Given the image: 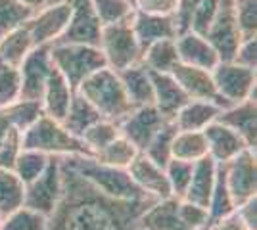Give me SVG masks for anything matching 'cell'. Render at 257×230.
Returning <instances> with one entry per match:
<instances>
[{"mask_svg":"<svg viewBox=\"0 0 257 230\" xmlns=\"http://www.w3.org/2000/svg\"><path fill=\"white\" fill-rule=\"evenodd\" d=\"M221 113V108L215 106L211 102H202V100H188L182 106L179 113L175 115L173 125L177 131H192V132H202L217 121V115Z\"/></svg>","mask_w":257,"mask_h":230,"instance_id":"484cf974","label":"cell"},{"mask_svg":"<svg viewBox=\"0 0 257 230\" xmlns=\"http://www.w3.org/2000/svg\"><path fill=\"white\" fill-rule=\"evenodd\" d=\"M102 119L100 117V113L94 110V106L85 100L79 92L75 90V94H73V100H71V104H69V110L65 113V117L60 123L64 125V129L69 134H73L77 138H81L83 136V132L86 129H90L94 123Z\"/></svg>","mask_w":257,"mask_h":230,"instance_id":"4316f807","label":"cell"},{"mask_svg":"<svg viewBox=\"0 0 257 230\" xmlns=\"http://www.w3.org/2000/svg\"><path fill=\"white\" fill-rule=\"evenodd\" d=\"M22 150V131L12 129L0 144V169H12Z\"/></svg>","mask_w":257,"mask_h":230,"instance_id":"ee69618b","label":"cell"},{"mask_svg":"<svg viewBox=\"0 0 257 230\" xmlns=\"http://www.w3.org/2000/svg\"><path fill=\"white\" fill-rule=\"evenodd\" d=\"M236 211L234 199L228 192V186L225 182V173H223V165L219 163L217 167V176H215V184H213V192H211V197H209V203H207V213H209V219L211 222L223 219V217H228L230 213Z\"/></svg>","mask_w":257,"mask_h":230,"instance_id":"d6a6232c","label":"cell"},{"mask_svg":"<svg viewBox=\"0 0 257 230\" xmlns=\"http://www.w3.org/2000/svg\"><path fill=\"white\" fill-rule=\"evenodd\" d=\"M163 123L167 121L161 117L154 106H142L128 111L117 123V129L125 140H128L139 152H142L156 136V132L163 127Z\"/></svg>","mask_w":257,"mask_h":230,"instance_id":"5bb4252c","label":"cell"},{"mask_svg":"<svg viewBox=\"0 0 257 230\" xmlns=\"http://www.w3.org/2000/svg\"><path fill=\"white\" fill-rule=\"evenodd\" d=\"M232 6L242 37H257V0H232Z\"/></svg>","mask_w":257,"mask_h":230,"instance_id":"7bdbcfd3","label":"cell"},{"mask_svg":"<svg viewBox=\"0 0 257 230\" xmlns=\"http://www.w3.org/2000/svg\"><path fill=\"white\" fill-rule=\"evenodd\" d=\"M50 46H35L18 67L20 71V100L41 102L44 87L52 73Z\"/></svg>","mask_w":257,"mask_h":230,"instance_id":"8fae6325","label":"cell"},{"mask_svg":"<svg viewBox=\"0 0 257 230\" xmlns=\"http://www.w3.org/2000/svg\"><path fill=\"white\" fill-rule=\"evenodd\" d=\"M139 150L133 144L125 140L123 136H117L113 142H109L106 148H102L92 157L104 165L109 167H117V169H128V165L135 161V157L139 155Z\"/></svg>","mask_w":257,"mask_h":230,"instance_id":"836d02e7","label":"cell"},{"mask_svg":"<svg viewBox=\"0 0 257 230\" xmlns=\"http://www.w3.org/2000/svg\"><path fill=\"white\" fill-rule=\"evenodd\" d=\"M50 58L54 69L64 77L73 90H77L79 85L98 69L106 67V60L100 48L88 44L56 43L50 46Z\"/></svg>","mask_w":257,"mask_h":230,"instance_id":"5b68a950","label":"cell"},{"mask_svg":"<svg viewBox=\"0 0 257 230\" xmlns=\"http://www.w3.org/2000/svg\"><path fill=\"white\" fill-rule=\"evenodd\" d=\"M73 94H75V90L69 87V83L56 69H52L50 79H48V83L44 87L43 98H41L43 113L54 121H62L65 117V113H67V110H69Z\"/></svg>","mask_w":257,"mask_h":230,"instance_id":"603a6c76","label":"cell"},{"mask_svg":"<svg viewBox=\"0 0 257 230\" xmlns=\"http://www.w3.org/2000/svg\"><path fill=\"white\" fill-rule=\"evenodd\" d=\"M67 2L71 6V16H69L67 29L58 39V43H75L98 46L102 25L98 22L92 0H67Z\"/></svg>","mask_w":257,"mask_h":230,"instance_id":"4fadbf2b","label":"cell"},{"mask_svg":"<svg viewBox=\"0 0 257 230\" xmlns=\"http://www.w3.org/2000/svg\"><path fill=\"white\" fill-rule=\"evenodd\" d=\"M236 215L249 230H257V197H251L236 207Z\"/></svg>","mask_w":257,"mask_h":230,"instance_id":"bcb514c9","label":"cell"},{"mask_svg":"<svg viewBox=\"0 0 257 230\" xmlns=\"http://www.w3.org/2000/svg\"><path fill=\"white\" fill-rule=\"evenodd\" d=\"M12 129H14V127H12L8 115H6V110L2 108V110H0V144H2V140L6 138V134H8Z\"/></svg>","mask_w":257,"mask_h":230,"instance_id":"681fc988","label":"cell"},{"mask_svg":"<svg viewBox=\"0 0 257 230\" xmlns=\"http://www.w3.org/2000/svg\"><path fill=\"white\" fill-rule=\"evenodd\" d=\"M92 6L102 27L131 22L137 12V6L128 0H92Z\"/></svg>","mask_w":257,"mask_h":230,"instance_id":"e575fe53","label":"cell"},{"mask_svg":"<svg viewBox=\"0 0 257 230\" xmlns=\"http://www.w3.org/2000/svg\"><path fill=\"white\" fill-rule=\"evenodd\" d=\"M128 2H131V4H135V6H137V0H128Z\"/></svg>","mask_w":257,"mask_h":230,"instance_id":"f5cc1de1","label":"cell"},{"mask_svg":"<svg viewBox=\"0 0 257 230\" xmlns=\"http://www.w3.org/2000/svg\"><path fill=\"white\" fill-rule=\"evenodd\" d=\"M140 230H188L179 217V199L171 196L152 203L140 217Z\"/></svg>","mask_w":257,"mask_h":230,"instance_id":"cb8c5ba5","label":"cell"},{"mask_svg":"<svg viewBox=\"0 0 257 230\" xmlns=\"http://www.w3.org/2000/svg\"><path fill=\"white\" fill-rule=\"evenodd\" d=\"M230 62L247 67V69H257V37L242 39V43L238 44L236 54Z\"/></svg>","mask_w":257,"mask_h":230,"instance_id":"f6af8a7d","label":"cell"},{"mask_svg":"<svg viewBox=\"0 0 257 230\" xmlns=\"http://www.w3.org/2000/svg\"><path fill=\"white\" fill-rule=\"evenodd\" d=\"M217 167H219V163L213 161L209 155H205L200 161H196V163H194L190 184L186 188V194H184L182 199L198 203V205H202V207L207 209L209 197H211V192H213Z\"/></svg>","mask_w":257,"mask_h":230,"instance_id":"d4e9b609","label":"cell"},{"mask_svg":"<svg viewBox=\"0 0 257 230\" xmlns=\"http://www.w3.org/2000/svg\"><path fill=\"white\" fill-rule=\"evenodd\" d=\"M127 171L133 178V182L146 196H152L156 199L171 197V188H169L167 176H165V169L150 161L144 153H139L135 157V161L128 165Z\"/></svg>","mask_w":257,"mask_h":230,"instance_id":"e0dca14e","label":"cell"},{"mask_svg":"<svg viewBox=\"0 0 257 230\" xmlns=\"http://www.w3.org/2000/svg\"><path fill=\"white\" fill-rule=\"evenodd\" d=\"M33 48H35V43L31 39V33L27 25H22L0 39V60L14 67H20Z\"/></svg>","mask_w":257,"mask_h":230,"instance_id":"83f0119b","label":"cell"},{"mask_svg":"<svg viewBox=\"0 0 257 230\" xmlns=\"http://www.w3.org/2000/svg\"><path fill=\"white\" fill-rule=\"evenodd\" d=\"M58 2H67V0H48V4H58Z\"/></svg>","mask_w":257,"mask_h":230,"instance_id":"816d5d0a","label":"cell"},{"mask_svg":"<svg viewBox=\"0 0 257 230\" xmlns=\"http://www.w3.org/2000/svg\"><path fill=\"white\" fill-rule=\"evenodd\" d=\"M207 230H249V228L242 222V219L236 215V211H234V213H230L228 217H223V219L211 222Z\"/></svg>","mask_w":257,"mask_h":230,"instance_id":"c3c4849f","label":"cell"},{"mask_svg":"<svg viewBox=\"0 0 257 230\" xmlns=\"http://www.w3.org/2000/svg\"><path fill=\"white\" fill-rule=\"evenodd\" d=\"M202 132H204L205 142H207V155L217 163H226V161L234 159L238 153L249 150L240 134H236L232 129H228L226 125L219 123V121H213L211 125H207Z\"/></svg>","mask_w":257,"mask_h":230,"instance_id":"ac0fdd59","label":"cell"},{"mask_svg":"<svg viewBox=\"0 0 257 230\" xmlns=\"http://www.w3.org/2000/svg\"><path fill=\"white\" fill-rule=\"evenodd\" d=\"M77 92L85 100H88L94 106V110L100 113V117L106 121L119 123L133 110L123 90V85L119 81V75L109 67H102L88 79H85L79 85Z\"/></svg>","mask_w":257,"mask_h":230,"instance_id":"7a4b0ae2","label":"cell"},{"mask_svg":"<svg viewBox=\"0 0 257 230\" xmlns=\"http://www.w3.org/2000/svg\"><path fill=\"white\" fill-rule=\"evenodd\" d=\"M62 196V171H60V157H50V163L43 175L37 180L25 184L23 207L35 213L50 217Z\"/></svg>","mask_w":257,"mask_h":230,"instance_id":"ba28073f","label":"cell"},{"mask_svg":"<svg viewBox=\"0 0 257 230\" xmlns=\"http://www.w3.org/2000/svg\"><path fill=\"white\" fill-rule=\"evenodd\" d=\"M46 217L27 207H20L6 215L0 222V230H44Z\"/></svg>","mask_w":257,"mask_h":230,"instance_id":"60d3db41","label":"cell"},{"mask_svg":"<svg viewBox=\"0 0 257 230\" xmlns=\"http://www.w3.org/2000/svg\"><path fill=\"white\" fill-rule=\"evenodd\" d=\"M16 2H20L22 6H25V8H29L33 12L41 10V8H44L48 4V0H16Z\"/></svg>","mask_w":257,"mask_h":230,"instance_id":"f907efd6","label":"cell"},{"mask_svg":"<svg viewBox=\"0 0 257 230\" xmlns=\"http://www.w3.org/2000/svg\"><path fill=\"white\" fill-rule=\"evenodd\" d=\"M67 163L75 169L79 175L100 190L104 196L113 199H140L146 197L144 192L133 182L127 169H117L96 161L88 155H65ZM152 197V196H150Z\"/></svg>","mask_w":257,"mask_h":230,"instance_id":"3957f363","label":"cell"},{"mask_svg":"<svg viewBox=\"0 0 257 230\" xmlns=\"http://www.w3.org/2000/svg\"><path fill=\"white\" fill-rule=\"evenodd\" d=\"M177 64H179V54L175 39L158 41L142 52V66L150 73H171Z\"/></svg>","mask_w":257,"mask_h":230,"instance_id":"f1b7e54d","label":"cell"},{"mask_svg":"<svg viewBox=\"0 0 257 230\" xmlns=\"http://www.w3.org/2000/svg\"><path fill=\"white\" fill-rule=\"evenodd\" d=\"M98 48L104 54L106 67L113 69L115 73L142 64V48L133 33L131 22L102 27Z\"/></svg>","mask_w":257,"mask_h":230,"instance_id":"8992f818","label":"cell"},{"mask_svg":"<svg viewBox=\"0 0 257 230\" xmlns=\"http://www.w3.org/2000/svg\"><path fill=\"white\" fill-rule=\"evenodd\" d=\"M173 159L181 161H190L196 163L202 157L207 155V142H205L204 132H192V131H177L173 138Z\"/></svg>","mask_w":257,"mask_h":230,"instance_id":"f546056e","label":"cell"},{"mask_svg":"<svg viewBox=\"0 0 257 230\" xmlns=\"http://www.w3.org/2000/svg\"><path fill=\"white\" fill-rule=\"evenodd\" d=\"M175 134H177V129H175L173 121L163 123V127L156 132V136L152 138L150 142H148V146L140 153H144L150 161H154L156 165H160V167L165 169V165L173 159L171 148H173V138H175Z\"/></svg>","mask_w":257,"mask_h":230,"instance_id":"1f68e13d","label":"cell"},{"mask_svg":"<svg viewBox=\"0 0 257 230\" xmlns=\"http://www.w3.org/2000/svg\"><path fill=\"white\" fill-rule=\"evenodd\" d=\"M6 115L10 119L12 127L18 131H27L35 121L43 115V106L41 102H31V100H18L12 106L4 108Z\"/></svg>","mask_w":257,"mask_h":230,"instance_id":"74e56055","label":"cell"},{"mask_svg":"<svg viewBox=\"0 0 257 230\" xmlns=\"http://www.w3.org/2000/svg\"><path fill=\"white\" fill-rule=\"evenodd\" d=\"M69 16H71L69 2L46 4L44 8L35 12L31 20L25 23L35 46H52L54 43H58V39L67 29Z\"/></svg>","mask_w":257,"mask_h":230,"instance_id":"7c38bea8","label":"cell"},{"mask_svg":"<svg viewBox=\"0 0 257 230\" xmlns=\"http://www.w3.org/2000/svg\"><path fill=\"white\" fill-rule=\"evenodd\" d=\"M223 165L225 182L228 192L234 199V205H242L244 201L257 197V157L255 150H244L234 159Z\"/></svg>","mask_w":257,"mask_h":230,"instance_id":"9c48e42d","label":"cell"},{"mask_svg":"<svg viewBox=\"0 0 257 230\" xmlns=\"http://www.w3.org/2000/svg\"><path fill=\"white\" fill-rule=\"evenodd\" d=\"M217 121L232 129L236 134L242 136L249 150H255L257 146V104L255 98L234 104L226 110H221Z\"/></svg>","mask_w":257,"mask_h":230,"instance_id":"ffe728a7","label":"cell"},{"mask_svg":"<svg viewBox=\"0 0 257 230\" xmlns=\"http://www.w3.org/2000/svg\"><path fill=\"white\" fill-rule=\"evenodd\" d=\"M175 44H177L179 64L211 71V69L221 62L217 52H215V48L209 44V41H207L205 37H202V35L186 31V33L179 35V37L175 39Z\"/></svg>","mask_w":257,"mask_h":230,"instance_id":"d6986e66","label":"cell"},{"mask_svg":"<svg viewBox=\"0 0 257 230\" xmlns=\"http://www.w3.org/2000/svg\"><path fill=\"white\" fill-rule=\"evenodd\" d=\"M50 163V155L41 152H33V150H22L16 163L12 167V171L18 175V178L23 184H29L33 180H37L39 176L46 171V167Z\"/></svg>","mask_w":257,"mask_h":230,"instance_id":"d590c367","label":"cell"},{"mask_svg":"<svg viewBox=\"0 0 257 230\" xmlns=\"http://www.w3.org/2000/svg\"><path fill=\"white\" fill-rule=\"evenodd\" d=\"M209 44L215 48L221 62H230L236 54L238 44L242 43V33L238 29L234 18L232 0H219V8L215 14L213 22L204 35Z\"/></svg>","mask_w":257,"mask_h":230,"instance_id":"30bf717a","label":"cell"},{"mask_svg":"<svg viewBox=\"0 0 257 230\" xmlns=\"http://www.w3.org/2000/svg\"><path fill=\"white\" fill-rule=\"evenodd\" d=\"M25 184L12 169H0V213L2 217L23 207Z\"/></svg>","mask_w":257,"mask_h":230,"instance_id":"4dcf8cb0","label":"cell"},{"mask_svg":"<svg viewBox=\"0 0 257 230\" xmlns=\"http://www.w3.org/2000/svg\"><path fill=\"white\" fill-rule=\"evenodd\" d=\"M2 219H4V217H2V213H0V222H2Z\"/></svg>","mask_w":257,"mask_h":230,"instance_id":"db71d44e","label":"cell"},{"mask_svg":"<svg viewBox=\"0 0 257 230\" xmlns=\"http://www.w3.org/2000/svg\"><path fill=\"white\" fill-rule=\"evenodd\" d=\"M131 27L142 52L158 41L177 39V25L173 20V14H150L137 10L131 20Z\"/></svg>","mask_w":257,"mask_h":230,"instance_id":"2e32d148","label":"cell"},{"mask_svg":"<svg viewBox=\"0 0 257 230\" xmlns=\"http://www.w3.org/2000/svg\"><path fill=\"white\" fill-rule=\"evenodd\" d=\"M194 163L190 161H181V159H171L165 165V176L171 188V196L177 199H182L186 194V188L190 184L192 178Z\"/></svg>","mask_w":257,"mask_h":230,"instance_id":"ab89813d","label":"cell"},{"mask_svg":"<svg viewBox=\"0 0 257 230\" xmlns=\"http://www.w3.org/2000/svg\"><path fill=\"white\" fill-rule=\"evenodd\" d=\"M33 10L22 6L16 0H0V39L22 27L31 20Z\"/></svg>","mask_w":257,"mask_h":230,"instance_id":"f35d334b","label":"cell"},{"mask_svg":"<svg viewBox=\"0 0 257 230\" xmlns=\"http://www.w3.org/2000/svg\"><path fill=\"white\" fill-rule=\"evenodd\" d=\"M119 81L123 85V90L127 94L128 104L133 108L142 106H154V85H152V73L146 67L139 66L127 67L117 71Z\"/></svg>","mask_w":257,"mask_h":230,"instance_id":"7402d4cb","label":"cell"},{"mask_svg":"<svg viewBox=\"0 0 257 230\" xmlns=\"http://www.w3.org/2000/svg\"><path fill=\"white\" fill-rule=\"evenodd\" d=\"M211 77H213L217 94L228 108L240 102L255 98V69H247L234 62H219L211 69Z\"/></svg>","mask_w":257,"mask_h":230,"instance_id":"52a82bcc","label":"cell"},{"mask_svg":"<svg viewBox=\"0 0 257 230\" xmlns=\"http://www.w3.org/2000/svg\"><path fill=\"white\" fill-rule=\"evenodd\" d=\"M154 85V108L165 121H173L182 106L188 102L181 85L171 73H152Z\"/></svg>","mask_w":257,"mask_h":230,"instance_id":"44dd1931","label":"cell"},{"mask_svg":"<svg viewBox=\"0 0 257 230\" xmlns=\"http://www.w3.org/2000/svg\"><path fill=\"white\" fill-rule=\"evenodd\" d=\"M117 136H121L117 129V123L100 119L98 123H94L90 129H86V131L83 132L81 140L85 142V146L88 148V152L94 155V153L100 152L102 148H106L109 142H113Z\"/></svg>","mask_w":257,"mask_h":230,"instance_id":"8d00e7d4","label":"cell"},{"mask_svg":"<svg viewBox=\"0 0 257 230\" xmlns=\"http://www.w3.org/2000/svg\"><path fill=\"white\" fill-rule=\"evenodd\" d=\"M171 75L175 77V81L181 85V88L184 90V94L188 96V100L211 102L215 106H219L221 110H226V108H228L225 102L221 100V96L217 94V88H215L211 71L200 69V67L184 66V64H177V66L173 67Z\"/></svg>","mask_w":257,"mask_h":230,"instance_id":"9a60e30c","label":"cell"},{"mask_svg":"<svg viewBox=\"0 0 257 230\" xmlns=\"http://www.w3.org/2000/svg\"><path fill=\"white\" fill-rule=\"evenodd\" d=\"M177 0H137V10L150 14H173Z\"/></svg>","mask_w":257,"mask_h":230,"instance_id":"7dc6e473","label":"cell"},{"mask_svg":"<svg viewBox=\"0 0 257 230\" xmlns=\"http://www.w3.org/2000/svg\"><path fill=\"white\" fill-rule=\"evenodd\" d=\"M62 196L44 230H140V217L156 197L113 199L86 182L60 157Z\"/></svg>","mask_w":257,"mask_h":230,"instance_id":"6da1fadb","label":"cell"},{"mask_svg":"<svg viewBox=\"0 0 257 230\" xmlns=\"http://www.w3.org/2000/svg\"><path fill=\"white\" fill-rule=\"evenodd\" d=\"M20 100V71L0 60V110Z\"/></svg>","mask_w":257,"mask_h":230,"instance_id":"b9f144b4","label":"cell"},{"mask_svg":"<svg viewBox=\"0 0 257 230\" xmlns=\"http://www.w3.org/2000/svg\"><path fill=\"white\" fill-rule=\"evenodd\" d=\"M22 148L33 152L46 153L50 157H65V155H88V148L81 138L64 129L60 121H54L46 115H41L27 131L22 132Z\"/></svg>","mask_w":257,"mask_h":230,"instance_id":"277c9868","label":"cell"}]
</instances>
